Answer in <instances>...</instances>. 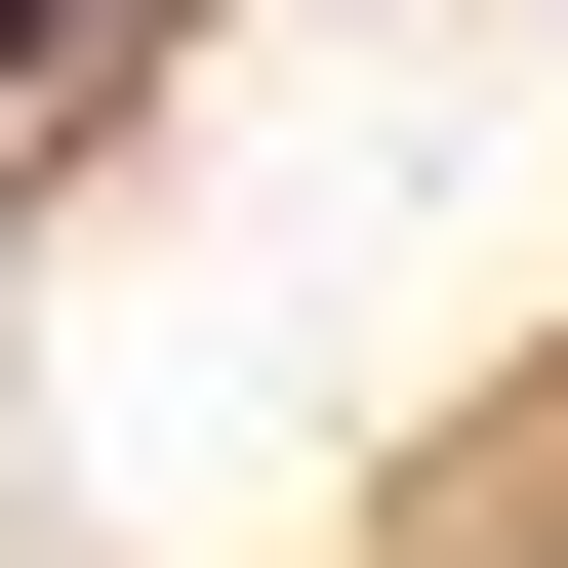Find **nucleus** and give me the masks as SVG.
I'll return each instance as SVG.
<instances>
[{
  "instance_id": "f257e3e1",
  "label": "nucleus",
  "mask_w": 568,
  "mask_h": 568,
  "mask_svg": "<svg viewBox=\"0 0 568 568\" xmlns=\"http://www.w3.org/2000/svg\"><path fill=\"white\" fill-rule=\"evenodd\" d=\"M0 41H122V0H0Z\"/></svg>"
}]
</instances>
